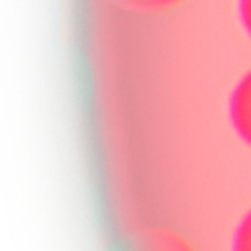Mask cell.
<instances>
[{
  "label": "cell",
  "instance_id": "cell-1",
  "mask_svg": "<svg viewBox=\"0 0 251 251\" xmlns=\"http://www.w3.org/2000/svg\"><path fill=\"white\" fill-rule=\"evenodd\" d=\"M126 251H196V247L171 226H147L129 239Z\"/></svg>",
  "mask_w": 251,
  "mask_h": 251
},
{
  "label": "cell",
  "instance_id": "cell-2",
  "mask_svg": "<svg viewBox=\"0 0 251 251\" xmlns=\"http://www.w3.org/2000/svg\"><path fill=\"white\" fill-rule=\"evenodd\" d=\"M231 120L237 133L251 145V73L241 78L231 96Z\"/></svg>",
  "mask_w": 251,
  "mask_h": 251
},
{
  "label": "cell",
  "instance_id": "cell-3",
  "mask_svg": "<svg viewBox=\"0 0 251 251\" xmlns=\"http://www.w3.org/2000/svg\"><path fill=\"white\" fill-rule=\"evenodd\" d=\"M229 251H251V208L237 222L231 235Z\"/></svg>",
  "mask_w": 251,
  "mask_h": 251
},
{
  "label": "cell",
  "instance_id": "cell-4",
  "mask_svg": "<svg viewBox=\"0 0 251 251\" xmlns=\"http://www.w3.org/2000/svg\"><path fill=\"white\" fill-rule=\"evenodd\" d=\"M116 2L131 10H161L178 0H116Z\"/></svg>",
  "mask_w": 251,
  "mask_h": 251
},
{
  "label": "cell",
  "instance_id": "cell-5",
  "mask_svg": "<svg viewBox=\"0 0 251 251\" xmlns=\"http://www.w3.org/2000/svg\"><path fill=\"white\" fill-rule=\"evenodd\" d=\"M241 18H243V24L247 27V31L251 33V0H241Z\"/></svg>",
  "mask_w": 251,
  "mask_h": 251
}]
</instances>
